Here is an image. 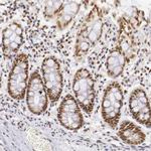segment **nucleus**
Listing matches in <instances>:
<instances>
[{
    "label": "nucleus",
    "mask_w": 151,
    "mask_h": 151,
    "mask_svg": "<svg viewBox=\"0 0 151 151\" xmlns=\"http://www.w3.org/2000/svg\"><path fill=\"white\" fill-rule=\"evenodd\" d=\"M143 20V12L139 10L136 7H129L123 16L120 18V21H122L128 25L131 29H136L139 27L141 22Z\"/></svg>",
    "instance_id": "obj_14"
},
{
    "label": "nucleus",
    "mask_w": 151,
    "mask_h": 151,
    "mask_svg": "<svg viewBox=\"0 0 151 151\" xmlns=\"http://www.w3.org/2000/svg\"><path fill=\"white\" fill-rule=\"evenodd\" d=\"M41 78L48 99L52 103L58 102L64 89V78L60 63L55 57H47L43 60L41 64Z\"/></svg>",
    "instance_id": "obj_4"
},
{
    "label": "nucleus",
    "mask_w": 151,
    "mask_h": 151,
    "mask_svg": "<svg viewBox=\"0 0 151 151\" xmlns=\"http://www.w3.org/2000/svg\"><path fill=\"white\" fill-rule=\"evenodd\" d=\"M80 7H81V4L76 1H70L67 4H64L62 10L57 16V26L60 30L68 27V25L79 13Z\"/></svg>",
    "instance_id": "obj_13"
},
{
    "label": "nucleus",
    "mask_w": 151,
    "mask_h": 151,
    "mask_svg": "<svg viewBox=\"0 0 151 151\" xmlns=\"http://www.w3.org/2000/svg\"><path fill=\"white\" fill-rule=\"evenodd\" d=\"M118 136L123 142L129 145H140L146 139L145 133L131 121H123L120 124Z\"/></svg>",
    "instance_id": "obj_11"
},
{
    "label": "nucleus",
    "mask_w": 151,
    "mask_h": 151,
    "mask_svg": "<svg viewBox=\"0 0 151 151\" xmlns=\"http://www.w3.org/2000/svg\"><path fill=\"white\" fill-rule=\"evenodd\" d=\"M73 91L80 107L87 114H91L96 98L95 81L93 75L86 68H81L76 72L73 80Z\"/></svg>",
    "instance_id": "obj_3"
},
{
    "label": "nucleus",
    "mask_w": 151,
    "mask_h": 151,
    "mask_svg": "<svg viewBox=\"0 0 151 151\" xmlns=\"http://www.w3.org/2000/svg\"><path fill=\"white\" fill-rule=\"evenodd\" d=\"M91 47H92V45L90 43L87 36L85 35L84 33L79 31L77 35V40H76L74 57L77 58H84L85 55H87V53L90 52Z\"/></svg>",
    "instance_id": "obj_15"
},
{
    "label": "nucleus",
    "mask_w": 151,
    "mask_h": 151,
    "mask_svg": "<svg viewBox=\"0 0 151 151\" xmlns=\"http://www.w3.org/2000/svg\"><path fill=\"white\" fill-rule=\"evenodd\" d=\"M119 22H120V30H119L116 47L123 53L126 60L129 62L135 58L137 52V45L133 35L131 33V28L122 21L119 20Z\"/></svg>",
    "instance_id": "obj_10"
},
{
    "label": "nucleus",
    "mask_w": 151,
    "mask_h": 151,
    "mask_svg": "<svg viewBox=\"0 0 151 151\" xmlns=\"http://www.w3.org/2000/svg\"><path fill=\"white\" fill-rule=\"evenodd\" d=\"M58 119L60 125L68 130L77 131L84 125L81 107L70 94L65 95L60 102L58 109Z\"/></svg>",
    "instance_id": "obj_6"
},
{
    "label": "nucleus",
    "mask_w": 151,
    "mask_h": 151,
    "mask_svg": "<svg viewBox=\"0 0 151 151\" xmlns=\"http://www.w3.org/2000/svg\"><path fill=\"white\" fill-rule=\"evenodd\" d=\"M124 93L120 84L112 82L106 87L102 99L101 112L104 121L115 129L121 117V111L123 107Z\"/></svg>",
    "instance_id": "obj_2"
},
{
    "label": "nucleus",
    "mask_w": 151,
    "mask_h": 151,
    "mask_svg": "<svg viewBox=\"0 0 151 151\" xmlns=\"http://www.w3.org/2000/svg\"><path fill=\"white\" fill-rule=\"evenodd\" d=\"M129 109L132 117L138 123L150 128V102L144 90L137 88L131 93L129 99Z\"/></svg>",
    "instance_id": "obj_7"
},
{
    "label": "nucleus",
    "mask_w": 151,
    "mask_h": 151,
    "mask_svg": "<svg viewBox=\"0 0 151 151\" xmlns=\"http://www.w3.org/2000/svg\"><path fill=\"white\" fill-rule=\"evenodd\" d=\"M23 45V28L21 24L12 22L2 30V53L11 58Z\"/></svg>",
    "instance_id": "obj_8"
},
{
    "label": "nucleus",
    "mask_w": 151,
    "mask_h": 151,
    "mask_svg": "<svg viewBox=\"0 0 151 151\" xmlns=\"http://www.w3.org/2000/svg\"><path fill=\"white\" fill-rule=\"evenodd\" d=\"M63 6H64V2L63 1H58V0L47 1L45 6L43 15L47 19H52L57 17L60 11L62 10Z\"/></svg>",
    "instance_id": "obj_16"
},
{
    "label": "nucleus",
    "mask_w": 151,
    "mask_h": 151,
    "mask_svg": "<svg viewBox=\"0 0 151 151\" xmlns=\"http://www.w3.org/2000/svg\"><path fill=\"white\" fill-rule=\"evenodd\" d=\"M126 58L116 47L111 50L106 60V70L110 78H118L122 75L126 65Z\"/></svg>",
    "instance_id": "obj_12"
},
{
    "label": "nucleus",
    "mask_w": 151,
    "mask_h": 151,
    "mask_svg": "<svg viewBox=\"0 0 151 151\" xmlns=\"http://www.w3.org/2000/svg\"><path fill=\"white\" fill-rule=\"evenodd\" d=\"M47 93L42 78L38 72H33L29 78L26 91V105L28 110L35 115H41L47 108Z\"/></svg>",
    "instance_id": "obj_5"
},
{
    "label": "nucleus",
    "mask_w": 151,
    "mask_h": 151,
    "mask_svg": "<svg viewBox=\"0 0 151 151\" xmlns=\"http://www.w3.org/2000/svg\"><path fill=\"white\" fill-rule=\"evenodd\" d=\"M103 13L98 5L94 4L92 10L87 14V16L83 20L79 31L87 36L90 43L93 47L101 37L103 32Z\"/></svg>",
    "instance_id": "obj_9"
},
{
    "label": "nucleus",
    "mask_w": 151,
    "mask_h": 151,
    "mask_svg": "<svg viewBox=\"0 0 151 151\" xmlns=\"http://www.w3.org/2000/svg\"><path fill=\"white\" fill-rule=\"evenodd\" d=\"M29 63L26 53H19L14 58L7 81V92L14 100H22L26 97L29 82Z\"/></svg>",
    "instance_id": "obj_1"
}]
</instances>
